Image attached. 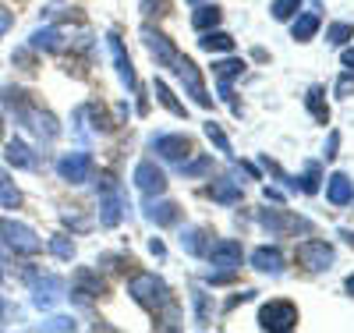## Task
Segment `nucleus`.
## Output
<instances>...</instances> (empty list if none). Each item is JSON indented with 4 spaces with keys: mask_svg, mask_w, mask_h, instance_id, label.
<instances>
[{
    "mask_svg": "<svg viewBox=\"0 0 354 333\" xmlns=\"http://www.w3.org/2000/svg\"><path fill=\"white\" fill-rule=\"evenodd\" d=\"M301 188H305V192H315V188H319V167H315V163L305 170V177H301Z\"/></svg>",
    "mask_w": 354,
    "mask_h": 333,
    "instance_id": "30",
    "label": "nucleus"
},
{
    "mask_svg": "<svg viewBox=\"0 0 354 333\" xmlns=\"http://www.w3.org/2000/svg\"><path fill=\"white\" fill-rule=\"evenodd\" d=\"M347 291H351V294H354V273H351V277H347Z\"/></svg>",
    "mask_w": 354,
    "mask_h": 333,
    "instance_id": "35",
    "label": "nucleus"
},
{
    "mask_svg": "<svg viewBox=\"0 0 354 333\" xmlns=\"http://www.w3.org/2000/svg\"><path fill=\"white\" fill-rule=\"evenodd\" d=\"M0 135H4V117H0Z\"/></svg>",
    "mask_w": 354,
    "mask_h": 333,
    "instance_id": "36",
    "label": "nucleus"
},
{
    "mask_svg": "<svg viewBox=\"0 0 354 333\" xmlns=\"http://www.w3.org/2000/svg\"><path fill=\"white\" fill-rule=\"evenodd\" d=\"M326 199H330L333 206H347V202L354 199V185H351L344 174H333L330 185H326Z\"/></svg>",
    "mask_w": 354,
    "mask_h": 333,
    "instance_id": "9",
    "label": "nucleus"
},
{
    "mask_svg": "<svg viewBox=\"0 0 354 333\" xmlns=\"http://www.w3.org/2000/svg\"><path fill=\"white\" fill-rule=\"evenodd\" d=\"M135 185H138L145 195H160V192H167V177H163V170H160L153 160H142V163L135 167Z\"/></svg>",
    "mask_w": 354,
    "mask_h": 333,
    "instance_id": "5",
    "label": "nucleus"
},
{
    "mask_svg": "<svg viewBox=\"0 0 354 333\" xmlns=\"http://www.w3.org/2000/svg\"><path fill=\"white\" fill-rule=\"evenodd\" d=\"M298 8H301V0H273V8H270V11H273V18H277V21H287Z\"/></svg>",
    "mask_w": 354,
    "mask_h": 333,
    "instance_id": "24",
    "label": "nucleus"
},
{
    "mask_svg": "<svg viewBox=\"0 0 354 333\" xmlns=\"http://www.w3.org/2000/svg\"><path fill=\"white\" fill-rule=\"evenodd\" d=\"M205 135H209V138H213V142H216V145L223 149V153H230V142H227V135H223V132H220L216 125H205Z\"/></svg>",
    "mask_w": 354,
    "mask_h": 333,
    "instance_id": "29",
    "label": "nucleus"
},
{
    "mask_svg": "<svg viewBox=\"0 0 354 333\" xmlns=\"http://www.w3.org/2000/svg\"><path fill=\"white\" fill-rule=\"evenodd\" d=\"M213 71H216L220 82H230L234 75L245 71V60H220V64H213Z\"/></svg>",
    "mask_w": 354,
    "mask_h": 333,
    "instance_id": "23",
    "label": "nucleus"
},
{
    "mask_svg": "<svg viewBox=\"0 0 354 333\" xmlns=\"http://www.w3.org/2000/svg\"><path fill=\"white\" fill-rule=\"evenodd\" d=\"M344 64L354 71V50H344Z\"/></svg>",
    "mask_w": 354,
    "mask_h": 333,
    "instance_id": "33",
    "label": "nucleus"
},
{
    "mask_svg": "<svg viewBox=\"0 0 354 333\" xmlns=\"http://www.w3.org/2000/svg\"><path fill=\"white\" fill-rule=\"evenodd\" d=\"M153 145H156V153L167 156V160H188L192 156V142L185 135H160Z\"/></svg>",
    "mask_w": 354,
    "mask_h": 333,
    "instance_id": "7",
    "label": "nucleus"
},
{
    "mask_svg": "<svg viewBox=\"0 0 354 333\" xmlns=\"http://www.w3.org/2000/svg\"><path fill=\"white\" fill-rule=\"evenodd\" d=\"M4 160L11 163V167H36V160H32V153H28V145L25 142H8V153H4Z\"/></svg>",
    "mask_w": 354,
    "mask_h": 333,
    "instance_id": "14",
    "label": "nucleus"
},
{
    "mask_svg": "<svg viewBox=\"0 0 354 333\" xmlns=\"http://www.w3.org/2000/svg\"><path fill=\"white\" fill-rule=\"evenodd\" d=\"M61 46H64V36L57 28H39L32 36V50H61Z\"/></svg>",
    "mask_w": 354,
    "mask_h": 333,
    "instance_id": "15",
    "label": "nucleus"
},
{
    "mask_svg": "<svg viewBox=\"0 0 354 333\" xmlns=\"http://www.w3.org/2000/svg\"><path fill=\"white\" fill-rule=\"evenodd\" d=\"M344 237H347V245L354 249V231H344Z\"/></svg>",
    "mask_w": 354,
    "mask_h": 333,
    "instance_id": "34",
    "label": "nucleus"
},
{
    "mask_svg": "<svg viewBox=\"0 0 354 333\" xmlns=\"http://www.w3.org/2000/svg\"><path fill=\"white\" fill-rule=\"evenodd\" d=\"M252 262H255V269H262V273H280V266H283V259H280L277 249H255L252 252Z\"/></svg>",
    "mask_w": 354,
    "mask_h": 333,
    "instance_id": "10",
    "label": "nucleus"
},
{
    "mask_svg": "<svg viewBox=\"0 0 354 333\" xmlns=\"http://www.w3.org/2000/svg\"><path fill=\"white\" fill-rule=\"evenodd\" d=\"M15 25V11H8V8H0V39L8 36V28Z\"/></svg>",
    "mask_w": 354,
    "mask_h": 333,
    "instance_id": "31",
    "label": "nucleus"
},
{
    "mask_svg": "<svg viewBox=\"0 0 354 333\" xmlns=\"http://www.w3.org/2000/svg\"><path fill=\"white\" fill-rule=\"evenodd\" d=\"M259 326L262 330H273V333H287L298 326V309L294 301H270V305L259 309Z\"/></svg>",
    "mask_w": 354,
    "mask_h": 333,
    "instance_id": "2",
    "label": "nucleus"
},
{
    "mask_svg": "<svg viewBox=\"0 0 354 333\" xmlns=\"http://www.w3.org/2000/svg\"><path fill=\"white\" fill-rule=\"evenodd\" d=\"M149 217H153L156 224L167 227V224H177V217H181V213H177L174 202H163V206H153V209H149Z\"/></svg>",
    "mask_w": 354,
    "mask_h": 333,
    "instance_id": "22",
    "label": "nucleus"
},
{
    "mask_svg": "<svg viewBox=\"0 0 354 333\" xmlns=\"http://www.w3.org/2000/svg\"><path fill=\"white\" fill-rule=\"evenodd\" d=\"M188 4H198V0H188Z\"/></svg>",
    "mask_w": 354,
    "mask_h": 333,
    "instance_id": "37",
    "label": "nucleus"
},
{
    "mask_svg": "<svg viewBox=\"0 0 354 333\" xmlns=\"http://www.w3.org/2000/svg\"><path fill=\"white\" fill-rule=\"evenodd\" d=\"M354 36V25H333L330 33H326V39L333 43V46H340V43H347Z\"/></svg>",
    "mask_w": 354,
    "mask_h": 333,
    "instance_id": "25",
    "label": "nucleus"
},
{
    "mask_svg": "<svg viewBox=\"0 0 354 333\" xmlns=\"http://www.w3.org/2000/svg\"><path fill=\"white\" fill-rule=\"evenodd\" d=\"M117 220H121V206H117V199L110 195V199L103 202V224H106V227H113Z\"/></svg>",
    "mask_w": 354,
    "mask_h": 333,
    "instance_id": "26",
    "label": "nucleus"
},
{
    "mask_svg": "<svg viewBox=\"0 0 354 333\" xmlns=\"http://www.w3.org/2000/svg\"><path fill=\"white\" fill-rule=\"evenodd\" d=\"M88 114H93V120H96V128H100V132H106V128H110V117H106V110H103L100 103L88 107Z\"/></svg>",
    "mask_w": 354,
    "mask_h": 333,
    "instance_id": "28",
    "label": "nucleus"
},
{
    "mask_svg": "<svg viewBox=\"0 0 354 333\" xmlns=\"http://www.w3.org/2000/svg\"><path fill=\"white\" fill-rule=\"evenodd\" d=\"M50 252L61 255V259H71V255H75V245H71L68 237H53V241H50Z\"/></svg>",
    "mask_w": 354,
    "mask_h": 333,
    "instance_id": "27",
    "label": "nucleus"
},
{
    "mask_svg": "<svg viewBox=\"0 0 354 333\" xmlns=\"http://www.w3.org/2000/svg\"><path fill=\"white\" fill-rule=\"evenodd\" d=\"M315 28H319V15H301L298 21H294V28H290V33H294V39H298V43H305V39H312L315 36Z\"/></svg>",
    "mask_w": 354,
    "mask_h": 333,
    "instance_id": "16",
    "label": "nucleus"
},
{
    "mask_svg": "<svg viewBox=\"0 0 354 333\" xmlns=\"http://www.w3.org/2000/svg\"><path fill=\"white\" fill-rule=\"evenodd\" d=\"M351 89H354V78H344V82L337 85V93H340V96H347V93H351Z\"/></svg>",
    "mask_w": 354,
    "mask_h": 333,
    "instance_id": "32",
    "label": "nucleus"
},
{
    "mask_svg": "<svg viewBox=\"0 0 354 333\" xmlns=\"http://www.w3.org/2000/svg\"><path fill=\"white\" fill-rule=\"evenodd\" d=\"M308 110H312V117L319 120V125H330V107L322 103V89L319 85L308 93Z\"/></svg>",
    "mask_w": 354,
    "mask_h": 333,
    "instance_id": "17",
    "label": "nucleus"
},
{
    "mask_svg": "<svg viewBox=\"0 0 354 333\" xmlns=\"http://www.w3.org/2000/svg\"><path fill=\"white\" fill-rule=\"evenodd\" d=\"M294 259H298L305 269H326L330 262H333V249L326 245V241H315V237H308V241H301L298 245V252H294Z\"/></svg>",
    "mask_w": 354,
    "mask_h": 333,
    "instance_id": "4",
    "label": "nucleus"
},
{
    "mask_svg": "<svg viewBox=\"0 0 354 333\" xmlns=\"http://www.w3.org/2000/svg\"><path fill=\"white\" fill-rule=\"evenodd\" d=\"M181 245H185L188 252H195V255H205V252H209V245H205V231H202V227L188 231V234L181 237Z\"/></svg>",
    "mask_w": 354,
    "mask_h": 333,
    "instance_id": "20",
    "label": "nucleus"
},
{
    "mask_svg": "<svg viewBox=\"0 0 354 333\" xmlns=\"http://www.w3.org/2000/svg\"><path fill=\"white\" fill-rule=\"evenodd\" d=\"M128 291H131V298L138 301V305H142V309H149L153 316H156L163 305H170L167 284H163V280H156L153 273H135V277H131V284H128Z\"/></svg>",
    "mask_w": 354,
    "mask_h": 333,
    "instance_id": "1",
    "label": "nucleus"
},
{
    "mask_svg": "<svg viewBox=\"0 0 354 333\" xmlns=\"http://www.w3.org/2000/svg\"><path fill=\"white\" fill-rule=\"evenodd\" d=\"M57 170H61V177L71 181V185H82V181H88V174H93V156L71 153V156H64L61 163H57Z\"/></svg>",
    "mask_w": 354,
    "mask_h": 333,
    "instance_id": "6",
    "label": "nucleus"
},
{
    "mask_svg": "<svg viewBox=\"0 0 354 333\" xmlns=\"http://www.w3.org/2000/svg\"><path fill=\"white\" fill-rule=\"evenodd\" d=\"M0 206H4V209H18L21 206V192L15 188V181L8 177L4 167H0Z\"/></svg>",
    "mask_w": 354,
    "mask_h": 333,
    "instance_id": "11",
    "label": "nucleus"
},
{
    "mask_svg": "<svg viewBox=\"0 0 354 333\" xmlns=\"http://www.w3.org/2000/svg\"><path fill=\"white\" fill-rule=\"evenodd\" d=\"M198 46L209 50V53H213V50H234V39H230L227 33H205V36L198 39Z\"/></svg>",
    "mask_w": 354,
    "mask_h": 333,
    "instance_id": "19",
    "label": "nucleus"
},
{
    "mask_svg": "<svg viewBox=\"0 0 354 333\" xmlns=\"http://www.w3.org/2000/svg\"><path fill=\"white\" fill-rule=\"evenodd\" d=\"M220 18H223V11H220L216 4H205V8H198V11H195L192 25L198 28V33H209L213 25H220Z\"/></svg>",
    "mask_w": 354,
    "mask_h": 333,
    "instance_id": "13",
    "label": "nucleus"
},
{
    "mask_svg": "<svg viewBox=\"0 0 354 333\" xmlns=\"http://www.w3.org/2000/svg\"><path fill=\"white\" fill-rule=\"evenodd\" d=\"M209 195H213L216 202H238V199H241V188L230 185V181H216V185H209Z\"/></svg>",
    "mask_w": 354,
    "mask_h": 333,
    "instance_id": "18",
    "label": "nucleus"
},
{
    "mask_svg": "<svg viewBox=\"0 0 354 333\" xmlns=\"http://www.w3.org/2000/svg\"><path fill=\"white\" fill-rule=\"evenodd\" d=\"M156 96H160V103L170 110V114H177V117H185V107L181 103H177L174 100V93H170V89H167V82L163 78H156Z\"/></svg>",
    "mask_w": 354,
    "mask_h": 333,
    "instance_id": "21",
    "label": "nucleus"
},
{
    "mask_svg": "<svg viewBox=\"0 0 354 333\" xmlns=\"http://www.w3.org/2000/svg\"><path fill=\"white\" fill-rule=\"evenodd\" d=\"M110 50H113L117 68H121V78L135 89V68H131V60H128V53H124V46H121V39H117V36H110Z\"/></svg>",
    "mask_w": 354,
    "mask_h": 333,
    "instance_id": "12",
    "label": "nucleus"
},
{
    "mask_svg": "<svg viewBox=\"0 0 354 333\" xmlns=\"http://www.w3.org/2000/svg\"><path fill=\"white\" fill-rule=\"evenodd\" d=\"M205 255H209L216 266H227V269L241 266V245H238V241H213Z\"/></svg>",
    "mask_w": 354,
    "mask_h": 333,
    "instance_id": "8",
    "label": "nucleus"
},
{
    "mask_svg": "<svg viewBox=\"0 0 354 333\" xmlns=\"http://www.w3.org/2000/svg\"><path fill=\"white\" fill-rule=\"evenodd\" d=\"M0 234H4V241L18 252V255H36L43 249V241L36 237L32 227H25V224H11V220H0Z\"/></svg>",
    "mask_w": 354,
    "mask_h": 333,
    "instance_id": "3",
    "label": "nucleus"
}]
</instances>
